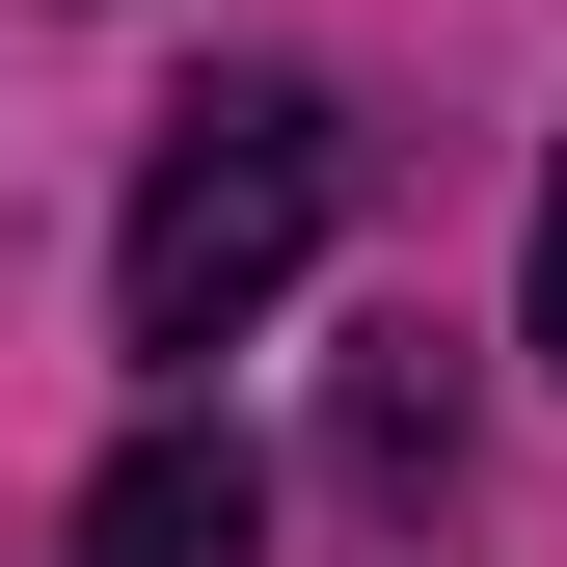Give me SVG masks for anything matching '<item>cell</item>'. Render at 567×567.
I'll use <instances>...</instances> for the list:
<instances>
[{
    "mask_svg": "<svg viewBox=\"0 0 567 567\" xmlns=\"http://www.w3.org/2000/svg\"><path fill=\"white\" fill-rule=\"evenodd\" d=\"M54 567H270V486H244V433H135L109 486H82V540Z\"/></svg>",
    "mask_w": 567,
    "mask_h": 567,
    "instance_id": "7a4b0ae2",
    "label": "cell"
},
{
    "mask_svg": "<svg viewBox=\"0 0 567 567\" xmlns=\"http://www.w3.org/2000/svg\"><path fill=\"white\" fill-rule=\"evenodd\" d=\"M324 460H351V486H433V460H460V351L379 324V351H351V405H324Z\"/></svg>",
    "mask_w": 567,
    "mask_h": 567,
    "instance_id": "3957f363",
    "label": "cell"
},
{
    "mask_svg": "<svg viewBox=\"0 0 567 567\" xmlns=\"http://www.w3.org/2000/svg\"><path fill=\"white\" fill-rule=\"evenodd\" d=\"M540 379H567V135H540Z\"/></svg>",
    "mask_w": 567,
    "mask_h": 567,
    "instance_id": "277c9868",
    "label": "cell"
},
{
    "mask_svg": "<svg viewBox=\"0 0 567 567\" xmlns=\"http://www.w3.org/2000/svg\"><path fill=\"white\" fill-rule=\"evenodd\" d=\"M324 189H351V135L324 82H189L163 109V163H135V217H109V351H244L270 298L324 270Z\"/></svg>",
    "mask_w": 567,
    "mask_h": 567,
    "instance_id": "6da1fadb",
    "label": "cell"
}]
</instances>
